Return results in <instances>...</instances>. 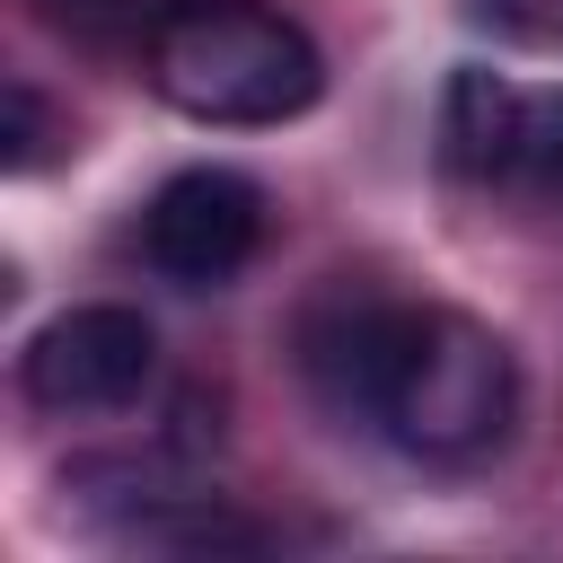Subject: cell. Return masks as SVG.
<instances>
[{
    "label": "cell",
    "mask_w": 563,
    "mask_h": 563,
    "mask_svg": "<svg viewBox=\"0 0 563 563\" xmlns=\"http://www.w3.org/2000/svg\"><path fill=\"white\" fill-rule=\"evenodd\" d=\"M141 79L158 106L211 132H273L325 97V53L273 0H176L141 44Z\"/></svg>",
    "instance_id": "obj_2"
},
{
    "label": "cell",
    "mask_w": 563,
    "mask_h": 563,
    "mask_svg": "<svg viewBox=\"0 0 563 563\" xmlns=\"http://www.w3.org/2000/svg\"><path fill=\"white\" fill-rule=\"evenodd\" d=\"M35 9H44V26H62L79 44H132L141 53L176 0H35Z\"/></svg>",
    "instance_id": "obj_6"
},
{
    "label": "cell",
    "mask_w": 563,
    "mask_h": 563,
    "mask_svg": "<svg viewBox=\"0 0 563 563\" xmlns=\"http://www.w3.org/2000/svg\"><path fill=\"white\" fill-rule=\"evenodd\" d=\"M475 18L528 53H563V0H475Z\"/></svg>",
    "instance_id": "obj_7"
},
{
    "label": "cell",
    "mask_w": 563,
    "mask_h": 563,
    "mask_svg": "<svg viewBox=\"0 0 563 563\" xmlns=\"http://www.w3.org/2000/svg\"><path fill=\"white\" fill-rule=\"evenodd\" d=\"M440 167L466 185L563 194V88H519L501 70H449L440 88Z\"/></svg>",
    "instance_id": "obj_4"
},
{
    "label": "cell",
    "mask_w": 563,
    "mask_h": 563,
    "mask_svg": "<svg viewBox=\"0 0 563 563\" xmlns=\"http://www.w3.org/2000/svg\"><path fill=\"white\" fill-rule=\"evenodd\" d=\"M264 246V185L238 167H176L141 211V255L176 290H229Z\"/></svg>",
    "instance_id": "obj_5"
},
{
    "label": "cell",
    "mask_w": 563,
    "mask_h": 563,
    "mask_svg": "<svg viewBox=\"0 0 563 563\" xmlns=\"http://www.w3.org/2000/svg\"><path fill=\"white\" fill-rule=\"evenodd\" d=\"M44 158V97L26 79H9V176H26Z\"/></svg>",
    "instance_id": "obj_8"
},
{
    "label": "cell",
    "mask_w": 563,
    "mask_h": 563,
    "mask_svg": "<svg viewBox=\"0 0 563 563\" xmlns=\"http://www.w3.org/2000/svg\"><path fill=\"white\" fill-rule=\"evenodd\" d=\"M299 361L334 413H361L422 466H475L519 422V361L493 325L413 299H334L308 317Z\"/></svg>",
    "instance_id": "obj_1"
},
{
    "label": "cell",
    "mask_w": 563,
    "mask_h": 563,
    "mask_svg": "<svg viewBox=\"0 0 563 563\" xmlns=\"http://www.w3.org/2000/svg\"><path fill=\"white\" fill-rule=\"evenodd\" d=\"M158 378V334L141 308L123 299H88V308H62L26 334L18 352V387L35 413L53 422H97V413H123L141 405V387Z\"/></svg>",
    "instance_id": "obj_3"
}]
</instances>
